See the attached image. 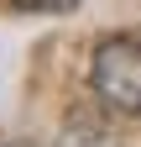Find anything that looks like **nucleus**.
<instances>
[{
    "instance_id": "nucleus-2",
    "label": "nucleus",
    "mask_w": 141,
    "mask_h": 147,
    "mask_svg": "<svg viewBox=\"0 0 141 147\" xmlns=\"http://www.w3.org/2000/svg\"><path fill=\"white\" fill-rule=\"evenodd\" d=\"M58 147H120V131H115V121L99 105H73L63 116Z\"/></svg>"
},
{
    "instance_id": "nucleus-3",
    "label": "nucleus",
    "mask_w": 141,
    "mask_h": 147,
    "mask_svg": "<svg viewBox=\"0 0 141 147\" xmlns=\"http://www.w3.org/2000/svg\"><path fill=\"white\" fill-rule=\"evenodd\" d=\"M21 11H68V5H78V0H16Z\"/></svg>"
},
{
    "instance_id": "nucleus-1",
    "label": "nucleus",
    "mask_w": 141,
    "mask_h": 147,
    "mask_svg": "<svg viewBox=\"0 0 141 147\" xmlns=\"http://www.w3.org/2000/svg\"><path fill=\"white\" fill-rule=\"evenodd\" d=\"M89 84L99 105L120 110V116H141V42L136 37H104L94 47Z\"/></svg>"
},
{
    "instance_id": "nucleus-4",
    "label": "nucleus",
    "mask_w": 141,
    "mask_h": 147,
    "mask_svg": "<svg viewBox=\"0 0 141 147\" xmlns=\"http://www.w3.org/2000/svg\"><path fill=\"white\" fill-rule=\"evenodd\" d=\"M5 147H37V142H5Z\"/></svg>"
}]
</instances>
